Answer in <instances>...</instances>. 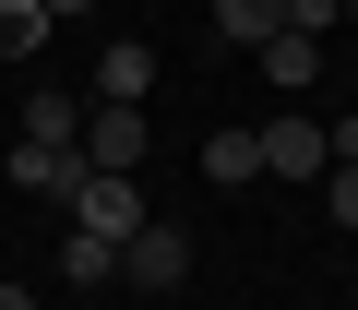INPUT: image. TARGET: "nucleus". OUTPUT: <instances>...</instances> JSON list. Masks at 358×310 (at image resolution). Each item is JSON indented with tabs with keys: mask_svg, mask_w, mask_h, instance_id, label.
I'll return each mask as SVG.
<instances>
[{
	"mask_svg": "<svg viewBox=\"0 0 358 310\" xmlns=\"http://www.w3.org/2000/svg\"><path fill=\"white\" fill-rule=\"evenodd\" d=\"M48 13H60V24H72V13H96V0H48Z\"/></svg>",
	"mask_w": 358,
	"mask_h": 310,
	"instance_id": "dca6fc26",
	"label": "nucleus"
},
{
	"mask_svg": "<svg viewBox=\"0 0 358 310\" xmlns=\"http://www.w3.org/2000/svg\"><path fill=\"white\" fill-rule=\"evenodd\" d=\"M322 168H334L322 119H263V179H322Z\"/></svg>",
	"mask_w": 358,
	"mask_h": 310,
	"instance_id": "20e7f679",
	"label": "nucleus"
},
{
	"mask_svg": "<svg viewBox=\"0 0 358 310\" xmlns=\"http://www.w3.org/2000/svg\"><path fill=\"white\" fill-rule=\"evenodd\" d=\"M48 24H60L48 0H0V60H36V48H48Z\"/></svg>",
	"mask_w": 358,
	"mask_h": 310,
	"instance_id": "1a4fd4ad",
	"label": "nucleus"
},
{
	"mask_svg": "<svg viewBox=\"0 0 358 310\" xmlns=\"http://www.w3.org/2000/svg\"><path fill=\"white\" fill-rule=\"evenodd\" d=\"M203 179H215V191H251V179H263V131H215V143H203Z\"/></svg>",
	"mask_w": 358,
	"mask_h": 310,
	"instance_id": "0eeeda50",
	"label": "nucleus"
},
{
	"mask_svg": "<svg viewBox=\"0 0 358 310\" xmlns=\"http://www.w3.org/2000/svg\"><path fill=\"white\" fill-rule=\"evenodd\" d=\"M215 24H227L239 48H263V36H287V0H215Z\"/></svg>",
	"mask_w": 358,
	"mask_h": 310,
	"instance_id": "9b49d317",
	"label": "nucleus"
},
{
	"mask_svg": "<svg viewBox=\"0 0 358 310\" xmlns=\"http://www.w3.org/2000/svg\"><path fill=\"white\" fill-rule=\"evenodd\" d=\"M322 203H334V227H358V155H334V168H322Z\"/></svg>",
	"mask_w": 358,
	"mask_h": 310,
	"instance_id": "ddd939ff",
	"label": "nucleus"
},
{
	"mask_svg": "<svg viewBox=\"0 0 358 310\" xmlns=\"http://www.w3.org/2000/svg\"><path fill=\"white\" fill-rule=\"evenodd\" d=\"M120 274H131L143 298H167V286H192V239H179L167 215H143V227L120 239Z\"/></svg>",
	"mask_w": 358,
	"mask_h": 310,
	"instance_id": "f257e3e1",
	"label": "nucleus"
},
{
	"mask_svg": "<svg viewBox=\"0 0 358 310\" xmlns=\"http://www.w3.org/2000/svg\"><path fill=\"white\" fill-rule=\"evenodd\" d=\"M334 13H346V0H287V24H299V36H322Z\"/></svg>",
	"mask_w": 358,
	"mask_h": 310,
	"instance_id": "4468645a",
	"label": "nucleus"
},
{
	"mask_svg": "<svg viewBox=\"0 0 358 310\" xmlns=\"http://www.w3.org/2000/svg\"><path fill=\"white\" fill-rule=\"evenodd\" d=\"M346 13H358V0H346Z\"/></svg>",
	"mask_w": 358,
	"mask_h": 310,
	"instance_id": "f3484780",
	"label": "nucleus"
},
{
	"mask_svg": "<svg viewBox=\"0 0 358 310\" xmlns=\"http://www.w3.org/2000/svg\"><path fill=\"white\" fill-rule=\"evenodd\" d=\"M60 274H72V286H108V274H120V239L72 227V239H60Z\"/></svg>",
	"mask_w": 358,
	"mask_h": 310,
	"instance_id": "9d476101",
	"label": "nucleus"
},
{
	"mask_svg": "<svg viewBox=\"0 0 358 310\" xmlns=\"http://www.w3.org/2000/svg\"><path fill=\"white\" fill-rule=\"evenodd\" d=\"M24 143H84V108H72V84H36V96H24Z\"/></svg>",
	"mask_w": 358,
	"mask_h": 310,
	"instance_id": "6e6552de",
	"label": "nucleus"
},
{
	"mask_svg": "<svg viewBox=\"0 0 358 310\" xmlns=\"http://www.w3.org/2000/svg\"><path fill=\"white\" fill-rule=\"evenodd\" d=\"M0 310H36V286H0Z\"/></svg>",
	"mask_w": 358,
	"mask_h": 310,
	"instance_id": "2eb2a0df",
	"label": "nucleus"
},
{
	"mask_svg": "<svg viewBox=\"0 0 358 310\" xmlns=\"http://www.w3.org/2000/svg\"><path fill=\"white\" fill-rule=\"evenodd\" d=\"M72 227H96V239H131V227H143V179H120V168H84V191H72Z\"/></svg>",
	"mask_w": 358,
	"mask_h": 310,
	"instance_id": "7ed1b4c3",
	"label": "nucleus"
},
{
	"mask_svg": "<svg viewBox=\"0 0 358 310\" xmlns=\"http://www.w3.org/2000/svg\"><path fill=\"white\" fill-rule=\"evenodd\" d=\"M155 96V48H96V108H143Z\"/></svg>",
	"mask_w": 358,
	"mask_h": 310,
	"instance_id": "423d86ee",
	"label": "nucleus"
},
{
	"mask_svg": "<svg viewBox=\"0 0 358 310\" xmlns=\"http://www.w3.org/2000/svg\"><path fill=\"white\" fill-rule=\"evenodd\" d=\"M0 168H13V179H24L36 203H72V191H84V155H72V143H13Z\"/></svg>",
	"mask_w": 358,
	"mask_h": 310,
	"instance_id": "39448f33",
	"label": "nucleus"
},
{
	"mask_svg": "<svg viewBox=\"0 0 358 310\" xmlns=\"http://www.w3.org/2000/svg\"><path fill=\"white\" fill-rule=\"evenodd\" d=\"M263 72H275V84H310V72H322V36H299V24L263 36Z\"/></svg>",
	"mask_w": 358,
	"mask_h": 310,
	"instance_id": "f8f14e48",
	"label": "nucleus"
},
{
	"mask_svg": "<svg viewBox=\"0 0 358 310\" xmlns=\"http://www.w3.org/2000/svg\"><path fill=\"white\" fill-rule=\"evenodd\" d=\"M143 155H155L143 108H84V168H120V179H143Z\"/></svg>",
	"mask_w": 358,
	"mask_h": 310,
	"instance_id": "f03ea898",
	"label": "nucleus"
}]
</instances>
